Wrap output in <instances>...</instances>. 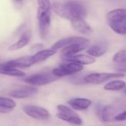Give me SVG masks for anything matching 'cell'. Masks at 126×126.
I'll return each mask as SVG.
<instances>
[{"label": "cell", "mask_w": 126, "mask_h": 126, "mask_svg": "<svg viewBox=\"0 0 126 126\" xmlns=\"http://www.w3.org/2000/svg\"><path fill=\"white\" fill-rule=\"evenodd\" d=\"M0 74L16 77H23L25 76V74L23 71L19 70L18 68L7 67L3 65V63L0 64Z\"/></svg>", "instance_id": "cell-20"}, {"label": "cell", "mask_w": 126, "mask_h": 126, "mask_svg": "<svg viewBox=\"0 0 126 126\" xmlns=\"http://www.w3.org/2000/svg\"><path fill=\"white\" fill-rule=\"evenodd\" d=\"M71 25L77 31L82 33L87 34L90 33L93 31L91 27L88 25V23L82 17H75L71 20Z\"/></svg>", "instance_id": "cell-13"}, {"label": "cell", "mask_w": 126, "mask_h": 126, "mask_svg": "<svg viewBox=\"0 0 126 126\" xmlns=\"http://www.w3.org/2000/svg\"><path fill=\"white\" fill-rule=\"evenodd\" d=\"M43 47V45H40V44H37V45H33V47H32V50H41L40 49L41 48H42Z\"/></svg>", "instance_id": "cell-25"}, {"label": "cell", "mask_w": 126, "mask_h": 126, "mask_svg": "<svg viewBox=\"0 0 126 126\" xmlns=\"http://www.w3.org/2000/svg\"><path fill=\"white\" fill-rule=\"evenodd\" d=\"M59 77L55 76L53 72H44L36 74H33L25 79V82L31 85H45L52 83L57 80Z\"/></svg>", "instance_id": "cell-7"}, {"label": "cell", "mask_w": 126, "mask_h": 126, "mask_svg": "<svg viewBox=\"0 0 126 126\" xmlns=\"http://www.w3.org/2000/svg\"><path fill=\"white\" fill-rule=\"evenodd\" d=\"M36 18L39 24V34L42 39H45L48 35L50 21L52 4L50 0H37Z\"/></svg>", "instance_id": "cell-2"}, {"label": "cell", "mask_w": 126, "mask_h": 126, "mask_svg": "<svg viewBox=\"0 0 126 126\" xmlns=\"http://www.w3.org/2000/svg\"><path fill=\"white\" fill-rule=\"evenodd\" d=\"M22 110L28 116L37 120H47L50 117L48 110L42 107L26 105L22 107Z\"/></svg>", "instance_id": "cell-8"}, {"label": "cell", "mask_w": 126, "mask_h": 126, "mask_svg": "<svg viewBox=\"0 0 126 126\" xmlns=\"http://www.w3.org/2000/svg\"><path fill=\"white\" fill-rule=\"evenodd\" d=\"M115 109L112 105H107L100 110L101 119L105 122H110L115 120Z\"/></svg>", "instance_id": "cell-19"}, {"label": "cell", "mask_w": 126, "mask_h": 126, "mask_svg": "<svg viewBox=\"0 0 126 126\" xmlns=\"http://www.w3.org/2000/svg\"><path fill=\"white\" fill-rule=\"evenodd\" d=\"M113 61L119 65L126 63V50H120L117 51L113 56Z\"/></svg>", "instance_id": "cell-23"}, {"label": "cell", "mask_w": 126, "mask_h": 126, "mask_svg": "<svg viewBox=\"0 0 126 126\" xmlns=\"http://www.w3.org/2000/svg\"><path fill=\"white\" fill-rule=\"evenodd\" d=\"M89 43H90V41L88 40V41L82 42H77V43L71 44L70 45L64 47L61 49V51H60L61 58L62 59L65 57L77 54L78 53L88 48L89 46Z\"/></svg>", "instance_id": "cell-9"}, {"label": "cell", "mask_w": 126, "mask_h": 126, "mask_svg": "<svg viewBox=\"0 0 126 126\" xmlns=\"http://www.w3.org/2000/svg\"><path fill=\"white\" fill-rule=\"evenodd\" d=\"M124 92H125V94H126V88H125V91H124Z\"/></svg>", "instance_id": "cell-27"}, {"label": "cell", "mask_w": 126, "mask_h": 126, "mask_svg": "<svg viewBox=\"0 0 126 126\" xmlns=\"http://www.w3.org/2000/svg\"><path fill=\"white\" fill-rule=\"evenodd\" d=\"M16 106V103L12 99L0 96V107L1 108L8 110H12Z\"/></svg>", "instance_id": "cell-22"}, {"label": "cell", "mask_w": 126, "mask_h": 126, "mask_svg": "<svg viewBox=\"0 0 126 126\" xmlns=\"http://www.w3.org/2000/svg\"><path fill=\"white\" fill-rule=\"evenodd\" d=\"M3 65H5L7 67L14 68H27L34 65V62H33L32 56H22L18 59L5 62L3 63Z\"/></svg>", "instance_id": "cell-10"}, {"label": "cell", "mask_w": 126, "mask_h": 126, "mask_svg": "<svg viewBox=\"0 0 126 126\" xmlns=\"http://www.w3.org/2000/svg\"><path fill=\"white\" fill-rule=\"evenodd\" d=\"M38 90L34 87L24 86L22 88L13 90L9 93V96L16 99H25L36 94Z\"/></svg>", "instance_id": "cell-12"}, {"label": "cell", "mask_w": 126, "mask_h": 126, "mask_svg": "<svg viewBox=\"0 0 126 126\" xmlns=\"http://www.w3.org/2000/svg\"><path fill=\"white\" fill-rule=\"evenodd\" d=\"M84 69L83 65H81L77 63L65 62V63L60 65L59 67L53 69V74L57 77H63L66 76L74 75L79 73Z\"/></svg>", "instance_id": "cell-6"}, {"label": "cell", "mask_w": 126, "mask_h": 126, "mask_svg": "<svg viewBox=\"0 0 126 126\" xmlns=\"http://www.w3.org/2000/svg\"><path fill=\"white\" fill-rule=\"evenodd\" d=\"M108 50V45L106 42H98L88 47L87 53L94 58L103 56Z\"/></svg>", "instance_id": "cell-16"}, {"label": "cell", "mask_w": 126, "mask_h": 126, "mask_svg": "<svg viewBox=\"0 0 126 126\" xmlns=\"http://www.w3.org/2000/svg\"><path fill=\"white\" fill-rule=\"evenodd\" d=\"M126 120V110L116 115L115 121H125Z\"/></svg>", "instance_id": "cell-24"}, {"label": "cell", "mask_w": 126, "mask_h": 126, "mask_svg": "<svg viewBox=\"0 0 126 126\" xmlns=\"http://www.w3.org/2000/svg\"><path fill=\"white\" fill-rule=\"evenodd\" d=\"M62 60H64L65 62L77 63V64H79L81 65H91L96 62V59L88 54L87 55V54H78V53L68 57L62 58Z\"/></svg>", "instance_id": "cell-11"}, {"label": "cell", "mask_w": 126, "mask_h": 126, "mask_svg": "<svg viewBox=\"0 0 126 126\" xmlns=\"http://www.w3.org/2000/svg\"><path fill=\"white\" fill-rule=\"evenodd\" d=\"M52 10L59 16L70 21L75 17L85 18L87 15L85 6L76 1H68L65 3L56 2L52 4Z\"/></svg>", "instance_id": "cell-1"}, {"label": "cell", "mask_w": 126, "mask_h": 126, "mask_svg": "<svg viewBox=\"0 0 126 126\" xmlns=\"http://www.w3.org/2000/svg\"><path fill=\"white\" fill-rule=\"evenodd\" d=\"M68 105L74 109L77 110H85L88 109L91 105L92 102L91 100L87 99V98H73L68 101Z\"/></svg>", "instance_id": "cell-15"}, {"label": "cell", "mask_w": 126, "mask_h": 126, "mask_svg": "<svg viewBox=\"0 0 126 126\" xmlns=\"http://www.w3.org/2000/svg\"><path fill=\"white\" fill-rule=\"evenodd\" d=\"M88 39L84 37H79V36H69V37H66V38H63L59 40H58L57 42H56L53 45H52V48L55 49V50H59V49H62L65 46L70 45L71 44H74V43H77V42H85L88 41Z\"/></svg>", "instance_id": "cell-14"}, {"label": "cell", "mask_w": 126, "mask_h": 126, "mask_svg": "<svg viewBox=\"0 0 126 126\" xmlns=\"http://www.w3.org/2000/svg\"><path fill=\"white\" fill-rule=\"evenodd\" d=\"M56 52H57V50H55L52 47H50V49H44V50L37 51L34 55L32 56L34 64L42 62L47 59L50 56L56 54Z\"/></svg>", "instance_id": "cell-18"}, {"label": "cell", "mask_w": 126, "mask_h": 126, "mask_svg": "<svg viewBox=\"0 0 126 126\" xmlns=\"http://www.w3.org/2000/svg\"><path fill=\"white\" fill-rule=\"evenodd\" d=\"M106 19L113 31L120 35L126 34L125 8H117L109 11L106 15Z\"/></svg>", "instance_id": "cell-3"}, {"label": "cell", "mask_w": 126, "mask_h": 126, "mask_svg": "<svg viewBox=\"0 0 126 126\" xmlns=\"http://www.w3.org/2000/svg\"><path fill=\"white\" fill-rule=\"evenodd\" d=\"M31 36H32V33L31 31L28 30V31H25L21 35V36L17 40V42H16L15 43H14L13 45H11L9 47V50L14 51V50H16L23 48L24 47H25L26 45H28V43L30 42V41L31 39Z\"/></svg>", "instance_id": "cell-17"}, {"label": "cell", "mask_w": 126, "mask_h": 126, "mask_svg": "<svg viewBox=\"0 0 126 126\" xmlns=\"http://www.w3.org/2000/svg\"><path fill=\"white\" fill-rule=\"evenodd\" d=\"M125 86H126L125 82L120 79H116L105 84V85L104 86V89L105 91H117L124 89Z\"/></svg>", "instance_id": "cell-21"}, {"label": "cell", "mask_w": 126, "mask_h": 126, "mask_svg": "<svg viewBox=\"0 0 126 126\" xmlns=\"http://www.w3.org/2000/svg\"><path fill=\"white\" fill-rule=\"evenodd\" d=\"M13 1L15 2H21L22 1H25V0H13Z\"/></svg>", "instance_id": "cell-26"}, {"label": "cell", "mask_w": 126, "mask_h": 126, "mask_svg": "<svg viewBox=\"0 0 126 126\" xmlns=\"http://www.w3.org/2000/svg\"><path fill=\"white\" fill-rule=\"evenodd\" d=\"M125 74L122 72H113V73H93L87 75L84 77L83 81L85 83L99 85L110 79L115 78L124 77Z\"/></svg>", "instance_id": "cell-5"}, {"label": "cell", "mask_w": 126, "mask_h": 126, "mask_svg": "<svg viewBox=\"0 0 126 126\" xmlns=\"http://www.w3.org/2000/svg\"><path fill=\"white\" fill-rule=\"evenodd\" d=\"M57 110L58 113H56V116L59 119L74 125H81L82 124V119L73 108L64 105H59L57 106Z\"/></svg>", "instance_id": "cell-4"}]
</instances>
